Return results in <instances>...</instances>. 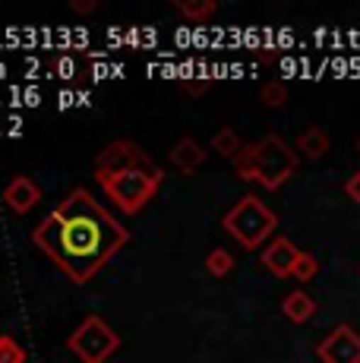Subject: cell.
Returning <instances> with one entry per match:
<instances>
[{"instance_id": "obj_2", "label": "cell", "mask_w": 360, "mask_h": 363, "mask_svg": "<svg viewBox=\"0 0 360 363\" xmlns=\"http://www.w3.org/2000/svg\"><path fill=\"white\" fill-rule=\"evenodd\" d=\"M231 164H234V174H237L240 180H253V184H259L262 190L275 193L294 177L297 152L291 149L281 136L269 133V136H262L259 143L247 145Z\"/></svg>"}, {"instance_id": "obj_12", "label": "cell", "mask_w": 360, "mask_h": 363, "mask_svg": "<svg viewBox=\"0 0 360 363\" xmlns=\"http://www.w3.org/2000/svg\"><path fill=\"white\" fill-rule=\"evenodd\" d=\"M329 145H332V139L322 127H310L297 136V152H300L303 158H310V162H320L325 152H329Z\"/></svg>"}, {"instance_id": "obj_21", "label": "cell", "mask_w": 360, "mask_h": 363, "mask_svg": "<svg viewBox=\"0 0 360 363\" xmlns=\"http://www.w3.org/2000/svg\"><path fill=\"white\" fill-rule=\"evenodd\" d=\"M70 10L86 16V13H95V10H99V0H70Z\"/></svg>"}, {"instance_id": "obj_18", "label": "cell", "mask_w": 360, "mask_h": 363, "mask_svg": "<svg viewBox=\"0 0 360 363\" xmlns=\"http://www.w3.org/2000/svg\"><path fill=\"white\" fill-rule=\"evenodd\" d=\"M316 272H320V259H316L313 253H300V259H297L291 278H297V281H313Z\"/></svg>"}, {"instance_id": "obj_14", "label": "cell", "mask_w": 360, "mask_h": 363, "mask_svg": "<svg viewBox=\"0 0 360 363\" xmlns=\"http://www.w3.org/2000/svg\"><path fill=\"white\" fill-rule=\"evenodd\" d=\"M177 10H180V16L193 19V23H206V19L215 16L218 4L215 0H180Z\"/></svg>"}, {"instance_id": "obj_20", "label": "cell", "mask_w": 360, "mask_h": 363, "mask_svg": "<svg viewBox=\"0 0 360 363\" xmlns=\"http://www.w3.org/2000/svg\"><path fill=\"white\" fill-rule=\"evenodd\" d=\"M209 86H212L209 79H196V82L186 79V82H184V92H190V95H206V92H209Z\"/></svg>"}, {"instance_id": "obj_13", "label": "cell", "mask_w": 360, "mask_h": 363, "mask_svg": "<svg viewBox=\"0 0 360 363\" xmlns=\"http://www.w3.org/2000/svg\"><path fill=\"white\" fill-rule=\"evenodd\" d=\"M212 152H218L221 158H231L234 162V158L244 152V145H240V136L231 127H221L215 136H212Z\"/></svg>"}, {"instance_id": "obj_7", "label": "cell", "mask_w": 360, "mask_h": 363, "mask_svg": "<svg viewBox=\"0 0 360 363\" xmlns=\"http://www.w3.org/2000/svg\"><path fill=\"white\" fill-rule=\"evenodd\" d=\"M316 357L322 363H360V332L354 325H335L316 345Z\"/></svg>"}, {"instance_id": "obj_15", "label": "cell", "mask_w": 360, "mask_h": 363, "mask_svg": "<svg viewBox=\"0 0 360 363\" xmlns=\"http://www.w3.org/2000/svg\"><path fill=\"white\" fill-rule=\"evenodd\" d=\"M206 272H209L212 278H227L234 272V256L227 253L225 247H215L206 256Z\"/></svg>"}, {"instance_id": "obj_22", "label": "cell", "mask_w": 360, "mask_h": 363, "mask_svg": "<svg viewBox=\"0 0 360 363\" xmlns=\"http://www.w3.org/2000/svg\"><path fill=\"white\" fill-rule=\"evenodd\" d=\"M357 152H360V139H357Z\"/></svg>"}, {"instance_id": "obj_9", "label": "cell", "mask_w": 360, "mask_h": 363, "mask_svg": "<svg viewBox=\"0 0 360 363\" xmlns=\"http://www.w3.org/2000/svg\"><path fill=\"white\" fill-rule=\"evenodd\" d=\"M4 202H6V208H10L13 215H29L32 208L41 202V190H38V184L32 177L19 174V177H13L10 184L4 186Z\"/></svg>"}, {"instance_id": "obj_10", "label": "cell", "mask_w": 360, "mask_h": 363, "mask_svg": "<svg viewBox=\"0 0 360 363\" xmlns=\"http://www.w3.org/2000/svg\"><path fill=\"white\" fill-rule=\"evenodd\" d=\"M203 162H206V149L193 136H180L177 145L171 149V164L180 174H196V167H203Z\"/></svg>"}, {"instance_id": "obj_6", "label": "cell", "mask_w": 360, "mask_h": 363, "mask_svg": "<svg viewBox=\"0 0 360 363\" xmlns=\"http://www.w3.org/2000/svg\"><path fill=\"white\" fill-rule=\"evenodd\" d=\"M123 171H149V174H155V177H164L162 167L152 162L140 145L130 143V139H117V143L105 145V149L99 152V158H95V180L101 184V180L117 177V174H123Z\"/></svg>"}, {"instance_id": "obj_4", "label": "cell", "mask_w": 360, "mask_h": 363, "mask_svg": "<svg viewBox=\"0 0 360 363\" xmlns=\"http://www.w3.org/2000/svg\"><path fill=\"white\" fill-rule=\"evenodd\" d=\"M164 177H155L149 171H123L117 177L101 180V190L108 193V199L120 208L123 215H140L152 199H155L158 186Z\"/></svg>"}, {"instance_id": "obj_19", "label": "cell", "mask_w": 360, "mask_h": 363, "mask_svg": "<svg viewBox=\"0 0 360 363\" xmlns=\"http://www.w3.org/2000/svg\"><path fill=\"white\" fill-rule=\"evenodd\" d=\"M344 196L351 202H360V171H354L348 180H344Z\"/></svg>"}, {"instance_id": "obj_1", "label": "cell", "mask_w": 360, "mask_h": 363, "mask_svg": "<svg viewBox=\"0 0 360 363\" xmlns=\"http://www.w3.org/2000/svg\"><path fill=\"white\" fill-rule=\"evenodd\" d=\"M32 243L73 284H89L130 243V231L82 186L32 228Z\"/></svg>"}, {"instance_id": "obj_11", "label": "cell", "mask_w": 360, "mask_h": 363, "mask_svg": "<svg viewBox=\"0 0 360 363\" xmlns=\"http://www.w3.org/2000/svg\"><path fill=\"white\" fill-rule=\"evenodd\" d=\"M281 313H285V319H291V323L303 325L316 316V300H313V294H307V291H291V294L281 300Z\"/></svg>"}, {"instance_id": "obj_16", "label": "cell", "mask_w": 360, "mask_h": 363, "mask_svg": "<svg viewBox=\"0 0 360 363\" xmlns=\"http://www.w3.org/2000/svg\"><path fill=\"white\" fill-rule=\"evenodd\" d=\"M262 104H266V108H272V111H279V108H285L288 104V86L285 82H266V86H262Z\"/></svg>"}, {"instance_id": "obj_17", "label": "cell", "mask_w": 360, "mask_h": 363, "mask_svg": "<svg viewBox=\"0 0 360 363\" xmlns=\"http://www.w3.org/2000/svg\"><path fill=\"white\" fill-rule=\"evenodd\" d=\"M0 363H26V347L10 335H0Z\"/></svg>"}, {"instance_id": "obj_3", "label": "cell", "mask_w": 360, "mask_h": 363, "mask_svg": "<svg viewBox=\"0 0 360 363\" xmlns=\"http://www.w3.org/2000/svg\"><path fill=\"white\" fill-rule=\"evenodd\" d=\"M221 228H225L244 250H262L269 240H272L275 228H279V215L256 196V193H247V196H240L225 212Z\"/></svg>"}, {"instance_id": "obj_5", "label": "cell", "mask_w": 360, "mask_h": 363, "mask_svg": "<svg viewBox=\"0 0 360 363\" xmlns=\"http://www.w3.org/2000/svg\"><path fill=\"white\" fill-rule=\"evenodd\" d=\"M67 347L79 357V363H108L111 354H117L120 347V335L101 316H86L67 338Z\"/></svg>"}, {"instance_id": "obj_8", "label": "cell", "mask_w": 360, "mask_h": 363, "mask_svg": "<svg viewBox=\"0 0 360 363\" xmlns=\"http://www.w3.org/2000/svg\"><path fill=\"white\" fill-rule=\"evenodd\" d=\"M300 253H303V250H297L288 237H272V240L262 247L259 262H262V269L272 272L275 278H291V272H294Z\"/></svg>"}]
</instances>
